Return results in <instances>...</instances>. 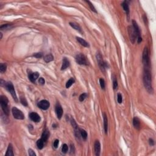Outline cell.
<instances>
[{"label":"cell","instance_id":"cell-1","mask_svg":"<svg viewBox=\"0 0 156 156\" xmlns=\"http://www.w3.org/2000/svg\"><path fill=\"white\" fill-rule=\"evenodd\" d=\"M152 76L151 74L150 69H144L143 73V84L146 90L149 93H153L152 88Z\"/></svg>","mask_w":156,"mask_h":156},{"label":"cell","instance_id":"cell-2","mask_svg":"<svg viewBox=\"0 0 156 156\" xmlns=\"http://www.w3.org/2000/svg\"><path fill=\"white\" fill-rule=\"evenodd\" d=\"M142 61L145 69H150V59H149V50L147 47H145L143 52Z\"/></svg>","mask_w":156,"mask_h":156},{"label":"cell","instance_id":"cell-3","mask_svg":"<svg viewBox=\"0 0 156 156\" xmlns=\"http://www.w3.org/2000/svg\"><path fill=\"white\" fill-rule=\"evenodd\" d=\"M0 104H1V109L4 114L8 116L9 113V110L8 107L9 100L6 96H1V97H0Z\"/></svg>","mask_w":156,"mask_h":156},{"label":"cell","instance_id":"cell-4","mask_svg":"<svg viewBox=\"0 0 156 156\" xmlns=\"http://www.w3.org/2000/svg\"><path fill=\"white\" fill-rule=\"evenodd\" d=\"M4 87H5V88L8 90L9 92L11 94L13 99L15 100V102H18V98H17V95H16V93H15V88H14V85L12 84V83L11 82H6Z\"/></svg>","mask_w":156,"mask_h":156},{"label":"cell","instance_id":"cell-5","mask_svg":"<svg viewBox=\"0 0 156 156\" xmlns=\"http://www.w3.org/2000/svg\"><path fill=\"white\" fill-rule=\"evenodd\" d=\"M96 59L97 62H98V64L99 66H100V70H101L102 72H105L106 68L107 67V64L104 61L103 59H102V57L101 55V54L100 53H97L96 54Z\"/></svg>","mask_w":156,"mask_h":156},{"label":"cell","instance_id":"cell-6","mask_svg":"<svg viewBox=\"0 0 156 156\" xmlns=\"http://www.w3.org/2000/svg\"><path fill=\"white\" fill-rule=\"evenodd\" d=\"M128 33L129 39L132 43H134L137 39V34L136 30L132 26H130L128 27Z\"/></svg>","mask_w":156,"mask_h":156},{"label":"cell","instance_id":"cell-7","mask_svg":"<svg viewBox=\"0 0 156 156\" xmlns=\"http://www.w3.org/2000/svg\"><path fill=\"white\" fill-rule=\"evenodd\" d=\"M75 59H76V62H77V64H79V65H88V62H87L86 57L83 54H81V53L76 55V57H75Z\"/></svg>","mask_w":156,"mask_h":156},{"label":"cell","instance_id":"cell-8","mask_svg":"<svg viewBox=\"0 0 156 156\" xmlns=\"http://www.w3.org/2000/svg\"><path fill=\"white\" fill-rule=\"evenodd\" d=\"M12 112L13 116L15 119H17V120H24L25 119V115H24L22 111L17 109L16 107H14L12 108Z\"/></svg>","mask_w":156,"mask_h":156},{"label":"cell","instance_id":"cell-9","mask_svg":"<svg viewBox=\"0 0 156 156\" xmlns=\"http://www.w3.org/2000/svg\"><path fill=\"white\" fill-rule=\"evenodd\" d=\"M132 26L134 27V28L135 29V30H136V32H137V42H138V43H140L142 41V38H141V33H140V30L139 27H138L137 22H136L135 20L132 21Z\"/></svg>","mask_w":156,"mask_h":156},{"label":"cell","instance_id":"cell-10","mask_svg":"<svg viewBox=\"0 0 156 156\" xmlns=\"http://www.w3.org/2000/svg\"><path fill=\"white\" fill-rule=\"evenodd\" d=\"M37 106L39 107L40 109H42V110H44V111H46V110H47V109H49V107H50V102H49V101H48L47 100H43L38 102Z\"/></svg>","mask_w":156,"mask_h":156},{"label":"cell","instance_id":"cell-11","mask_svg":"<svg viewBox=\"0 0 156 156\" xmlns=\"http://www.w3.org/2000/svg\"><path fill=\"white\" fill-rule=\"evenodd\" d=\"M55 111L57 116V118L59 120H60L61 118L62 117V115H63V109H62V106L59 102H57L56 104V105H55Z\"/></svg>","mask_w":156,"mask_h":156},{"label":"cell","instance_id":"cell-12","mask_svg":"<svg viewBox=\"0 0 156 156\" xmlns=\"http://www.w3.org/2000/svg\"><path fill=\"white\" fill-rule=\"evenodd\" d=\"M29 116L31 120L35 122V123H39V122L40 121V120H41L40 115L36 112H31V113H29Z\"/></svg>","mask_w":156,"mask_h":156},{"label":"cell","instance_id":"cell-13","mask_svg":"<svg viewBox=\"0 0 156 156\" xmlns=\"http://www.w3.org/2000/svg\"><path fill=\"white\" fill-rule=\"evenodd\" d=\"M94 149L95 155L96 156H99L101 152V144L98 140H96L94 144Z\"/></svg>","mask_w":156,"mask_h":156},{"label":"cell","instance_id":"cell-14","mask_svg":"<svg viewBox=\"0 0 156 156\" xmlns=\"http://www.w3.org/2000/svg\"><path fill=\"white\" fill-rule=\"evenodd\" d=\"M39 77V73L38 72H35V73H30L29 75V79L32 82L35 83L36 80L38 79V77Z\"/></svg>","mask_w":156,"mask_h":156},{"label":"cell","instance_id":"cell-15","mask_svg":"<svg viewBox=\"0 0 156 156\" xmlns=\"http://www.w3.org/2000/svg\"><path fill=\"white\" fill-rule=\"evenodd\" d=\"M50 132L48 129L44 130V131L42 133V135H41V139L43 140V141H45V143H46L47 141V140H48L49 137H50Z\"/></svg>","mask_w":156,"mask_h":156},{"label":"cell","instance_id":"cell-16","mask_svg":"<svg viewBox=\"0 0 156 156\" xmlns=\"http://www.w3.org/2000/svg\"><path fill=\"white\" fill-rule=\"evenodd\" d=\"M70 65V61L66 57H64L63 59V62H62V67H61V70H65L68 67H69Z\"/></svg>","mask_w":156,"mask_h":156},{"label":"cell","instance_id":"cell-17","mask_svg":"<svg viewBox=\"0 0 156 156\" xmlns=\"http://www.w3.org/2000/svg\"><path fill=\"white\" fill-rule=\"evenodd\" d=\"M103 119H104V129L105 131L106 134H107L108 131V119L106 114L105 113H103Z\"/></svg>","mask_w":156,"mask_h":156},{"label":"cell","instance_id":"cell-18","mask_svg":"<svg viewBox=\"0 0 156 156\" xmlns=\"http://www.w3.org/2000/svg\"><path fill=\"white\" fill-rule=\"evenodd\" d=\"M76 39H77V41H78V42H79L82 46H84V47H86V48L90 47V45H89L88 42H87L84 39H82V38L81 37H76Z\"/></svg>","mask_w":156,"mask_h":156},{"label":"cell","instance_id":"cell-19","mask_svg":"<svg viewBox=\"0 0 156 156\" xmlns=\"http://www.w3.org/2000/svg\"><path fill=\"white\" fill-rule=\"evenodd\" d=\"M133 125H134V127L137 129L139 130L140 129V121L138 117L136 116L133 119Z\"/></svg>","mask_w":156,"mask_h":156},{"label":"cell","instance_id":"cell-20","mask_svg":"<svg viewBox=\"0 0 156 156\" xmlns=\"http://www.w3.org/2000/svg\"><path fill=\"white\" fill-rule=\"evenodd\" d=\"M14 154L13 152V146L12 145L11 143H10L8 146V148L7 149V152H6L5 156H14Z\"/></svg>","mask_w":156,"mask_h":156},{"label":"cell","instance_id":"cell-21","mask_svg":"<svg viewBox=\"0 0 156 156\" xmlns=\"http://www.w3.org/2000/svg\"><path fill=\"white\" fill-rule=\"evenodd\" d=\"M122 6L123 7V9L124 10V11L126 12V15L127 16H129V4L128 2L127 1H124L123 3H122Z\"/></svg>","mask_w":156,"mask_h":156},{"label":"cell","instance_id":"cell-22","mask_svg":"<svg viewBox=\"0 0 156 156\" xmlns=\"http://www.w3.org/2000/svg\"><path fill=\"white\" fill-rule=\"evenodd\" d=\"M70 25L72 27V28H73V29H75V30H77L78 32H81V33H82V29H81V28L80 27V26H79L78 24L76 23H73V22H70Z\"/></svg>","mask_w":156,"mask_h":156},{"label":"cell","instance_id":"cell-23","mask_svg":"<svg viewBox=\"0 0 156 156\" xmlns=\"http://www.w3.org/2000/svg\"><path fill=\"white\" fill-rule=\"evenodd\" d=\"M43 59H44L45 62H46V63H48V62H51V61H53L54 60V57L51 54H49L48 55H45Z\"/></svg>","mask_w":156,"mask_h":156},{"label":"cell","instance_id":"cell-24","mask_svg":"<svg viewBox=\"0 0 156 156\" xmlns=\"http://www.w3.org/2000/svg\"><path fill=\"white\" fill-rule=\"evenodd\" d=\"M44 143L45 141H43L41 138H40V139L38 140L36 144H37V148H39V149H42L43 148V147H44Z\"/></svg>","mask_w":156,"mask_h":156},{"label":"cell","instance_id":"cell-25","mask_svg":"<svg viewBox=\"0 0 156 156\" xmlns=\"http://www.w3.org/2000/svg\"><path fill=\"white\" fill-rule=\"evenodd\" d=\"M80 135H81V138H82L84 140H87V133L84 129H80Z\"/></svg>","mask_w":156,"mask_h":156},{"label":"cell","instance_id":"cell-26","mask_svg":"<svg viewBox=\"0 0 156 156\" xmlns=\"http://www.w3.org/2000/svg\"><path fill=\"white\" fill-rule=\"evenodd\" d=\"M112 79H113V87L114 90H116L118 87V82L116 80V76L115 75H113L112 76Z\"/></svg>","mask_w":156,"mask_h":156},{"label":"cell","instance_id":"cell-27","mask_svg":"<svg viewBox=\"0 0 156 156\" xmlns=\"http://www.w3.org/2000/svg\"><path fill=\"white\" fill-rule=\"evenodd\" d=\"M75 80L74 79V78H73V77L70 78V79L67 81V82L66 83V88H69L71 86L75 83Z\"/></svg>","mask_w":156,"mask_h":156},{"label":"cell","instance_id":"cell-28","mask_svg":"<svg viewBox=\"0 0 156 156\" xmlns=\"http://www.w3.org/2000/svg\"><path fill=\"white\" fill-rule=\"evenodd\" d=\"M7 69V65L4 63H1L0 64V72L1 73H4Z\"/></svg>","mask_w":156,"mask_h":156},{"label":"cell","instance_id":"cell-29","mask_svg":"<svg viewBox=\"0 0 156 156\" xmlns=\"http://www.w3.org/2000/svg\"><path fill=\"white\" fill-rule=\"evenodd\" d=\"M12 28V25H9V24H6V25H2L0 27V29L1 30H4V29H9Z\"/></svg>","mask_w":156,"mask_h":156},{"label":"cell","instance_id":"cell-30","mask_svg":"<svg viewBox=\"0 0 156 156\" xmlns=\"http://www.w3.org/2000/svg\"><path fill=\"white\" fill-rule=\"evenodd\" d=\"M68 145H66V144H64V145H62V152L64 154H66L68 151Z\"/></svg>","mask_w":156,"mask_h":156},{"label":"cell","instance_id":"cell-31","mask_svg":"<svg viewBox=\"0 0 156 156\" xmlns=\"http://www.w3.org/2000/svg\"><path fill=\"white\" fill-rule=\"evenodd\" d=\"M86 2H87V3L88 4V6H89V7H90V9H91V10L94 12L97 13L96 10V9L95 8V7L93 6V5L92 4V3H91L90 1H86Z\"/></svg>","mask_w":156,"mask_h":156},{"label":"cell","instance_id":"cell-32","mask_svg":"<svg viewBox=\"0 0 156 156\" xmlns=\"http://www.w3.org/2000/svg\"><path fill=\"white\" fill-rule=\"evenodd\" d=\"M87 97V93H82V94H81L80 96H79V101H80L81 102H82V101H84L85 99H86Z\"/></svg>","mask_w":156,"mask_h":156},{"label":"cell","instance_id":"cell-33","mask_svg":"<svg viewBox=\"0 0 156 156\" xmlns=\"http://www.w3.org/2000/svg\"><path fill=\"white\" fill-rule=\"evenodd\" d=\"M100 86H101V87L102 89L103 90H105V87H106V84H105V81L102 78H101L100 79Z\"/></svg>","mask_w":156,"mask_h":156},{"label":"cell","instance_id":"cell-34","mask_svg":"<svg viewBox=\"0 0 156 156\" xmlns=\"http://www.w3.org/2000/svg\"><path fill=\"white\" fill-rule=\"evenodd\" d=\"M20 101L24 106H28V102H27L26 100L25 99V98H24V97L20 98Z\"/></svg>","mask_w":156,"mask_h":156},{"label":"cell","instance_id":"cell-35","mask_svg":"<svg viewBox=\"0 0 156 156\" xmlns=\"http://www.w3.org/2000/svg\"><path fill=\"white\" fill-rule=\"evenodd\" d=\"M117 101L119 104H121L123 101V98H122V95L121 93H118L117 95Z\"/></svg>","mask_w":156,"mask_h":156},{"label":"cell","instance_id":"cell-36","mask_svg":"<svg viewBox=\"0 0 156 156\" xmlns=\"http://www.w3.org/2000/svg\"><path fill=\"white\" fill-rule=\"evenodd\" d=\"M34 57H36V58H41L43 56V54L41 53H35L34 54H33L32 55Z\"/></svg>","mask_w":156,"mask_h":156},{"label":"cell","instance_id":"cell-37","mask_svg":"<svg viewBox=\"0 0 156 156\" xmlns=\"http://www.w3.org/2000/svg\"><path fill=\"white\" fill-rule=\"evenodd\" d=\"M28 153H29V155L30 156H36V154L35 153L34 151L32 149H29Z\"/></svg>","mask_w":156,"mask_h":156},{"label":"cell","instance_id":"cell-38","mask_svg":"<svg viewBox=\"0 0 156 156\" xmlns=\"http://www.w3.org/2000/svg\"><path fill=\"white\" fill-rule=\"evenodd\" d=\"M45 79H43V77H40V78H39V84H40L44 85L45 84Z\"/></svg>","mask_w":156,"mask_h":156},{"label":"cell","instance_id":"cell-39","mask_svg":"<svg viewBox=\"0 0 156 156\" xmlns=\"http://www.w3.org/2000/svg\"><path fill=\"white\" fill-rule=\"evenodd\" d=\"M59 140H55V141H54V147L55 148H57L59 145Z\"/></svg>","mask_w":156,"mask_h":156},{"label":"cell","instance_id":"cell-40","mask_svg":"<svg viewBox=\"0 0 156 156\" xmlns=\"http://www.w3.org/2000/svg\"><path fill=\"white\" fill-rule=\"evenodd\" d=\"M71 150H70V152L71 154H74V152H75V146H74V145H73V144H71Z\"/></svg>","mask_w":156,"mask_h":156},{"label":"cell","instance_id":"cell-41","mask_svg":"<svg viewBox=\"0 0 156 156\" xmlns=\"http://www.w3.org/2000/svg\"><path fill=\"white\" fill-rule=\"evenodd\" d=\"M149 145H150L151 146H154V140L152 139V138H149Z\"/></svg>","mask_w":156,"mask_h":156},{"label":"cell","instance_id":"cell-42","mask_svg":"<svg viewBox=\"0 0 156 156\" xmlns=\"http://www.w3.org/2000/svg\"><path fill=\"white\" fill-rule=\"evenodd\" d=\"M0 34H1V38L0 39H1L2 37H3V34H2V33H0Z\"/></svg>","mask_w":156,"mask_h":156}]
</instances>
